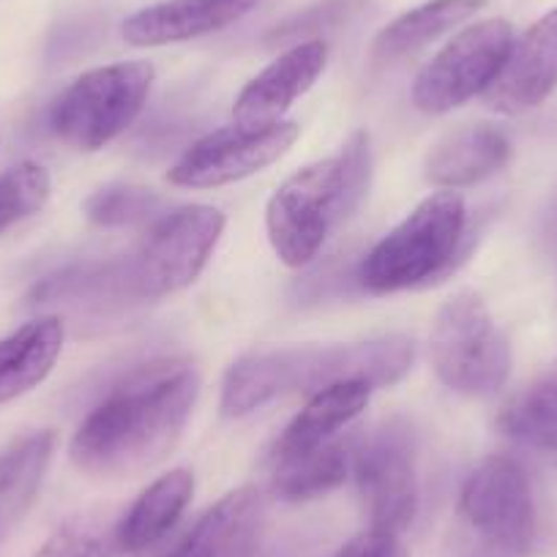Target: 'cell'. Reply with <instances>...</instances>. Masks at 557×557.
Masks as SVG:
<instances>
[{"label": "cell", "instance_id": "cell-26", "mask_svg": "<svg viewBox=\"0 0 557 557\" xmlns=\"http://www.w3.org/2000/svg\"><path fill=\"white\" fill-rule=\"evenodd\" d=\"M34 557H110V544L79 522H66L36 549Z\"/></svg>", "mask_w": 557, "mask_h": 557}, {"label": "cell", "instance_id": "cell-16", "mask_svg": "<svg viewBox=\"0 0 557 557\" xmlns=\"http://www.w3.org/2000/svg\"><path fill=\"white\" fill-rule=\"evenodd\" d=\"M511 159V139L495 126H462L432 146L424 178L441 189H465L500 173Z\"/></svg>", "mask_w": 557, "mask_h": 557}, {"label": "cell", "instance_id": "cell-2", "mask_svg": "<svg viewBox=\"0 0 557 557\" xmlns=\"http://www.w3.org/2000/svg\"><path fill=\"white\" fill-rule=\"evenodd\" d=\"M416 345L401 334L339 345L262 347L240 356L224 372L222 412L244 418L285 394H318L329 385L358 380L369 388L399 383L412 367Z\"/></svg>", "mask_w": 557, "mask_h": 557}, {"label": "cell", "instance_id": "cell-23", "mask_svg": "<svg viewBox=\"0 0 557 557\" xmlns=\"http://www.w3.org/2000/svg\"><path fill=\"white\" fill-rule=\"evenodd\" d=\"M55 451V432L23 437L0 454V517L14 519L34 503Z\"/></svg>", "mask_w": 557, "mask_h": 557}, {"label": "cell", "instance_id": "cell-15", "mask_svg": "<svg viewBox=\"0 0 557 557\" xmlns=\"http://www.w3.org/2000/svg\"><path fill=\"white\" fill-rule=\"evenodd\" d=\"M260 0H162L126 17L121 34L132 47H168L216 34L255 12Z\"/></svg>", "mask_w": 557, "mask_h": 557}, {"label": "cell", "instance_id": "cell-20", "mask_svg": "<svg viewBox=\"0 0 557 557\" xmlns=\"http://www.w3.org/2000/svg\"><path fill=\"white\" fill-rule=\"evenodd\" d=\"M486 7V0H430L410 9L394 23L385 25L374 39V58L380 61H399L412 55L421 47L432 45L441 36L468 23L470 17Z\"/></svg>", "mask_w": 557, "mask_h": 557}, {"label": "cell", "instance_id": "cell-29", "mask_svg": "<svg viewBox=\"0 0 557 557\" xmlns=\"http://www.w3.org/2000/svg\"><path fill=\"white\" fill-rule=\"evenodd\" d=\"M0 524H3V517H0Z\"/></svg>", "mask_w": 557, "mask_h": 557}, {"label": "cell", "instance_id": "cell-5", "mask_svg": "<svg viewBox=\"0 0 557 557\" xmlns=\"http://www.w3.org/2000/svg\"><path fill=\"white\" fill-rule=\"evenodd\" d=\"M224 224V213L202 202L162 213L137 251L112 265L121 298L159 301L186 290L216 251Z\"/></svg>", "mask_w": 557, "mask_h": 557}, {"label": "cell", "instance_id": "cell-10", "mask_svg": "<svg viewBox=\"0 0 557 557\" xmlns=\"http://www.w3.org/2000/svg\"><path fill=\"white\" fill-rule=\"evenodd\" d=\"M506 20H481L459 30L412 83V104L426 115H446L465 101L484 96L495 83L513 45Z\"/></svg>", "mask_w": 557, "mask_h": 557}, {"label": "cell", "instance_id": "cell-22", "mask_svg": "<svg viewBox=\"0 0 557 557\" xmlns=\"http://www.w3.org/2000/svg\"><path fill=\"white\" fill-rule=\"evenodd\" d=\"M500 430L519 446L557 459V361L500 412Z\"/></svg>", "mask_w": 557, "mask_h": 557}, {"label": "cell", "instance_id": "cell-12", "mask_svg": "<svg viewBox=\"0 0 557 557\" xmlns=\"http://www.w3.org/2000/svg\"><path fill=\"white\" fill-rule=\"evenodd\" d=\"M557 90V9L513 39L484 101L500 115H522Z\"/></svg>", "mask_w": 557, "mask_h": 557}, {"label": "cell", "instance_id": "cell-13", "mask_svg": "<svg viewBox=\"0 0 557 557\" xmlns=\"http://www.w3.org/2000/svg\"><path fill=\"white\" fill-rule=\"evenodd\" d=\"M325 63H329L325 41H298L244 85L233 104V117L238 123L285 121V112L318 83L320 74L325 72Z\"/></svg>", "mask_w": 557, "mask_h": 557}, {"label": "cell", "instance_id": "cell-24", "mask_svg": "<svg viewBox=\"0 0 557 557\" xmlns=\"http://www.w3.org/2000/svg\"><path fill=\"white\" fill-rule=\"evenodd\" d=\"M50 173L39 162H20L0 175V235L47 206Z\"/></svg>", "mask_w": 557, "mask_h": 557}, {"label": "cell", "instance_id": "cell-14", "mask_svg": "<svg viewBox=\"0 0 557 557\" xmlns=\"http://www.w3.org/2000/svg\"><path fill=\"white\" fill-rule=\"evenodd\" d=\"M265 533V497L238 486L213 503L164 557H257Z\"/></svg>", "mask_w": 557, "mask_h": 557}, {"label": "cell", "instance_id": "cell-9", "mask_svg": "<svg viewBox=\"0 0 557 557\" xmlns=\"http://www.w3.org/2000/svg\"><path fill=\"white\" fill-rule=\"evenodd\" d=\"M459 517L500 557H524L535 544L539 511L530 475L511 457H490L465 479Z\"/></svg>", "mask_w": 557, "mask_h": 557}, {"label": "cell", "instance_id": "cell-18", "mask_svg": "<svg viewBox=\"0 0 557 557\" xmlns=\"http://www.w3.org/2000/svg\"><path fill=\"white\" fill-rule=\"evenodd\" d=\"M191 497H195L191 470L175 468L159 475L123 513L121 524L115 528V549L126 552V555H139V552L157 546L184 517Z\"/></svg>", "mask_w": 557, "mask_h": 557}, {"label": "cell", "instance_id": "cell-28", "mask_svg": "<svg viewBox=\"0 0 557 557\" xmlns=\"http://www.w3.org/2000/svg\"><path fill=\"white\" fill-rule=\"evenodd\" d=\"M329 557H407V549L399 535L367 528L363 533L345 541L339 549L331 552Z\"/></svg>", "mask_w": 557, "mask_h": 557}, {"label": "cell", "instance_id": "cell-1", "mask_svg": "<svg viewBox=\"0 0 557 557\" xmlns=\"http://www.w3.org/2000/svg\"><path fill=\"white\" fill-rule=\"evenodd\" d=\"M200 396V374L186 358L148 363L128 374L85 416L72 437V462L96 479H126L170 457Z\"/></svg>", "mask_w": 557, "mask_h": 557}, {"label": "cell", "instance_id": "cell-3", "mask_svg": "<svg viewBox=\"0 0 557 557\" xmlns=\"http://www.w3.org/2000/svg\"><path fill=\"white\" fill-rule=\"evenodd\" d=\"M372 173L369 134L356 132L336 157L320 159L293 173L271 195L265 230L285 265L304 268L363 200Z\"/></svg>", "mask_w": 557, "mask_h": 557}, {"label": "cell", "instance_id": "cell-7", "mask_svg": "<svg viewBox=\"0 0 557 557\" xmlns=\"http://www.w3.org/2000/svg\"><path fill=\"white\" fill-rule=\"evenodd\" d=\"M430 356L441 383L473 399L497 394L511 374V345L475 290L454 293L437 309Z\"/></svg>", "mask_w": 557, "mask_h": 557}, {"label": "cell", "instance_id": "cell-21", "mask_svg": "<svg viewBox=\"0 0 557 557\" xmlns=\"http://www.w3.org/2000/svg\"><path fill=\"white\" fill-rule=\"evenodd\" d=\"M352 443L331 441L314 451L273 462L271 490L287 503H307L329 495L350 475Z\"/></svg>", "mask_w": 557, "mask_h": 557}, {"label": "cell", "instance_id": "cell-25", "mask_svg": "<svg viewBox=\"0 0 557 557\" xmlns=\"http://www.w3.org/2000/svg\"><path fill=\"white\" fill-rule=\"evenodd\" d=\"M164 200L143 186H104L85 200V216L101 227H128L162 211Z\"/></svg>", "mask_w": 557, "mask_h": 557}, {"label": "cell", "instance_id": "cell-27", "mask_svg": "<svg viewBox=\"0 0 557 557\" xmlns=\"http://www.w3.org/2000/svg\"><path fill=\"white\" fill-rule=\"evenodd\" d=\"M358 3H361V0H325V3H320V7L309 9V12L298 14V17H293L290 23H285L282 28H276L273 39L278 41L298 39V36L309 34V30H318V28H325V25L339 23V20H345L347 14L356 12Z\"/></svg>", "mask_w": 557, "mask_h": 557}, {"label": "cell", "instance_id": "cell-8", "mask_svg": "<svg viewBox=\"0 0 557 557\" xmlns=\"http://www.w3.org/2000/svg\"><path fill=\"white\" fill-rule=\"evenodd\" d=\"M350 475L369 528L401 535L418 513L416 435L401 418L352 443Z\"/></svg>", "mask_w": 557, "mask_h": 557}, {"label": "cell", "instance_id": "cell-19", "mask_svg": "<svg viewBox=\"0 0 557 557\" xmlns=\"http://www.w3.org/2000/svg\"><path fill=\"white\" fill-rule=\"evenodd\" d=\"M63 339L66 329L55 314L30 320L0 339V405L28 394L50 377L61 358Z\"/></svg>", "mask_w": 557, "mask_h": 557}, {"label": "cell", "instance_id": "cell-6", "mask_svg": "<svg viewBox=\"0 0 557 557\" xmlns=\"http://www.w3.org/2000/svg\"><path fill=\"white\" fill-rule=\"evenodd\" d=\"M153 79L148 61L107 63L79 74L52 104V134L74 151H101L137 121Z\"/></svg>", "mask_w": 557, "mask_h": 557}, {"label": "cell", "instance_id": "cell-17", "mask_svg": "<svg viewBox=\"0 0 557 557\" xmlns=\"http://www.w3.org/2000/svg\"><path fill=\"white\" fill-rule=\"evenodd\" d=\"M369 399H372V388L358 380L329 385V388L312 394L304 410L278 435L276 446H273V462L314 451V448L336 441V435L367 410Z\"/></svg>", "mask_w": 557, "mask_h": 557}, {"label": "cell", "instance_id": "cell-11", "mask_svg": "<svg viewBox=\"0 0 557 557\" xmlns=\"http://www.w3.org/2000/svg\"><path fill=\"white\" fill-rule=\"evenodd\" d=\"M301 126L296 121L276 123H230L191 143L170 168L168 181L181 189H216L238 184L271 168L285 157Z\"/></svg>", "mask_w": 557, "mask_h": 557}, {"label": "cell", "instance_id": "cell-4", "mask_svg": "<svg viewBox=\"0 0 557 557\" xmlns=\"http://www.w3.org/2000/svg\"><path fill=\"white\" fill-rule=\"evenodd\" d=\"M465 240H468L465 197L454 189L435 191L418 202L367 251L358 265V282L374 296L426 287L454 271Z\"/></svg>", "mask_w": 557, "mask_h": 557}]
</instances>
